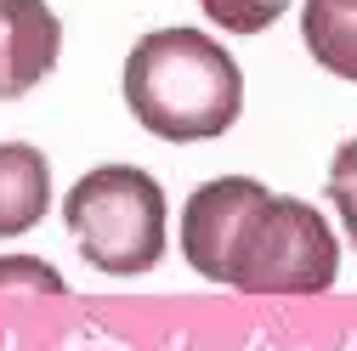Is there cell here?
<instances>
[{
    "label": "cell",
    "instance_id": "obj_10",
    "mask_svg": "<svg viewBox=\"0 0 357 351\" xmlns=\"http://www.w3.org/2000/svg\"><path fill=\"white\" fill-rule=\"evenodd\" d=\"M0 289H46V295H63L68 283L57 278V267L34 255H0Z\"/></svg>",
    "mask_w": 357,
    "mask_h": 351
},
{
    "label": "cell",
    "instance_id": "obj_8",
    "mask_svg": "<svg viewBox=\"0 0 357 351\" xmlns=\"http://www.w3.org/2000/svg\"><path fill=\"white\" fill-rule=\"evenodd\" d=\"M204 17L215 29H227V34H261V29H273L295 0H199Z\"/></svg>",
    "mask_w": 357,
    "mask_h": 351
},
{
    "label": "cell",
    "instance_id": "obj_1",
    "mask_svg": "<svg viewBox=\"0 0 357 351\" xmlns=\"http://www.w3.org/2000/svg\"><path fill=\"white\" fill-rule=\"evenodd\" d=\"M125 108L159 142H210L244 114V74L204 29H153L125 57Z\"/></svg>",
    "mask_w": 357,
    "mask_h": 351
},
{
    "label": "cell",
    "instance_id": "obj_3",
    "mask_svg": "<svg viewBox=\"0 0 357 351\" xmlns=\"http://www.w3.org/2000/svg\"><path fill=\"white\" fill-rule=\"evenodd\" d=\"M335 272H340V238L329 233L324 210L266 187L227 249L221 283L244 295H324Z\"/></svg>",
    "mask_w": 357,
    "mask_h": 351
},
{
    "label": "cell",
    "instance_id": "obj_5",
    "mask_svg": "<svg viewBox=\"0 0 357 351\" xmlns=\"http://www.w3.org/2000/svg\"><path fill=\"white\" fill-rule=\"evenodd\" d=\"M63 57V23L46 0H0V102L29 97Z\"/></svg>",
    "mask_w": 357,
    "mask_h": 351
},
{
    "label": "cell",
    "instance_id": "obj_7",
    "mask_svg": "<svg viewBox=\"0 0 357 351\" xmlns=\"http://www.w3.org/2000/svg\"><path fill=\"white\" fill-rule=\"evenodd\" d=\"M301 40L318 57V68L357 79V0H306L301 6Z\"/></svg>",
    "mask_w": 357,
    "mask_h": 351
},
{
    "label": "cell",
    "instance_id": "obj_4",
    "mask_svg": "<svg viewBox=\"0 0 357 351\" xmlns=\"http://www.w3.org/2000/svg\"><path fill=\"white\" fill-rule=\"evenodd\" d=\"M261 182H250V176H221V182H204L188 210H182V255L188 267L210 283H221V272H227V249L244 227V215L261 204Z\"/></svg>",
    "mask_w": 357,
    "mask_h": 351
},
{
    "label": "cell",
    "instance_id": "obj_6",
    "mask_svg": "<svg viewBox=\"0 0 357 351\" xmlns=\"http://www.w3.org/2000/svg\"><path fill=\"white\" fill-rule=\"evenodd\" d=\"M52 204V164L29 142H0V238H23Z\"/></svg>",
    "mask_w": 357,
    "mask_h": 351
},
{
    "label": "cell",
    "instance_id": "obj_2",
    "mask_svg": "<svg viewBox=\"0 0 357 351\" xmlns=\"http://www.w3.org/2000/svg\"><path fill=\"white\" fill-rule=\"evenodd\" d=\"M79 255L108 278H142L165 255V187L137 164H97L63 198Z\"/></svg>",
    "mask_w": 357,
    "mask_h": 351
},
{
    "label": "cell",
    "instance_id": "obj_9",
    "mask_svg": "<svg viewBox=\"0 0 357 351\" xmlns=\"http://www.w3.org/2000/svg\"><path fill=\"white\" fill-rule=\"evenodd\" d=\"M329 198H335L340 227H346V238H351V249H357V136L340 142L335 159H329Z\"/></svg>",
    "mask_w": 357,
    "mask_h": 351
}]
</instances>
